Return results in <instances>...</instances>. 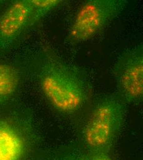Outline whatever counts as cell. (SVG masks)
Here are the masks:
<instances>
[{"label": "cell", "instance_id": "obj_1", "mask_svg": "<svg viewBox=\"0 0 143 160\" xmlns=\"http://www.w3.org/2000/svg\"><path fill=\"white\" fill-rule=\"evenodd\" d=\"M34 74L46 100L63 114L79 112L91 96V84L86 74L51 48L38 57Z\"/></svg>", "mask_w": 143, "mask_h": 160}, {"label": "cell", "instance_id": "obj_2", "mask_svg": "<svg viewBox=\"0 0 143 160\" xmlns=\"http://www.w3.org/2000/svg\"><path fill=\"white\" fill-rule=\"evenodd\" d=\"M125 106L117 94L105 95L92 105L80 129V137L88 153L109 154L122 129Z\"/></svg>", "mask_w": 143, "mask_h": 160}, {"label": "cell", "instance_id": "obj_3", "mask_svg": "<svg viewBox=\"0 0 143 160\" xmlns=\"http://www.w3.org/2000/svg\"><path fill=\"white\" fill-rule=\"evenodd\" d=\"M127 0H88L78 9L70 26L67 41L73 45L91 40L126 8Z\"/></svg>", "mask_w": 143, "mask_h": 160}, {"label": "cell", "instance_id": "obj_4", "mask_svg": "<svg viewBox=\"0 0 143 160\" xmlns=\"http://www.w3.org/2000/svg\"><path fill=\"white\" fill-rule=\"evenodd\" d=\"M117 94L126 104L138 105L143 99V44L126 49L114 65Z\"/></svg>", "mask_w": 143, "mask_h": 160}, {"label": "cell", "instance_id": "obj_5", "mask_svg": "<svg viewBox=\"0 0 143 160\" xmlns=\"http://www.w3.org/2000/svg\"><path fill=\"white\" fill-rule=\"evenodd\" d=\"M32 10L30 0L13 2L0 16V50L9 49L27 28Z\"/></svg>", "mask_w": 143, "mask_h": 160}, {"label": "cell", "instance_id": "obj_6", "mask_svg": "<svg viewBox=\"0 0 143 160\" xmlns=\"http://www.w3.org/2000/svg\"><path fill=\"white\" fill-rule=\"evenodd\" d=\"M24 129L14 120L0 118V160H21L26 147Z\"/></svg>", "mask_w": 143, "mask_h": 160}, {"label": "cell", "instance_id": "obj_7", "mask_svg": "<svg viewBox=\"0 0 143 160\" xmlns=\"http://www.w3.org/2000/svg\"><path fill=\"white\" fill-rule=\"evenodd\" d=\"M21 75L14 67L0 63V106L7 103L17 92Z\"/></svg>", "mask_w": 143, "mask_h": 160}, {"label": "cell", "instance_id": "obj_8", "mask_svg": "<svg viewBox=\"0 0 143 160\" xmlns=\"http://www.w3.org/2000/svg\"><path fill=\"white\" fill-rule=\"evenodd\" d=\"M64 2L62 0H30L32 10L27 27L40 21L48 13L59 7Z\"/></svg>", "mask_w": 143, "mask_h": 160}, {"label": "cell", "instance_id": "obj_9", "mask_svg": "<svg viewBox=\"0 0 143 160\" xmlns=\"http://www.w3.org/2000/svg\"><path fill=\"white\" fill-rule=\"evenodd\" d=\"M84 160H114L107 153H88Z\"/></svg>", "mask_w": 143, "mask_h": 160}, {"label": "cell", "instance_id": "obj_10", "mask_svg": "<svg viewBox=\"0 0 143 160\" xmlns=\"http://www.w3.org/2000/svg\"><path fill=\"white\" fill-rule=\"evenodd\" d=\"M85 157L86 155L84 154H74L52 160H84Z\"/></svg>", "mask_w": 143, "mask_h": 160}, {"label": "cell", "instance_id": "obj_11", "mask_svg": "<svg viewBox=\"0 0 143 160\" xmlns=\"http://www.w3.org/2000/svg\"><path fill=\"white\" fill-rule=\"evenodd\" d=\"M4 1H1L0 0V8H1V7H2L3 6V5L4 4Z\"/></svg>", "mask_w": 143, "mask_h": 160}]
</instances>
